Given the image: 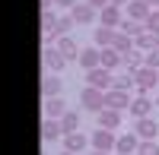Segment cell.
Segmentation results:
<instances>
[{
	"mask_svg": "<svg viewBox=\"0 0 159 155\" xmlns=\"http://www.w3.org/2000/svg\"><path fill=\"white\" fill-rule=\"evenodd\" d=\"M86 86H96V89H102V92H108V89L115 86V70H108V67H92V70H86Z\"/></svg>",
	"mask_w": 159,
	"mask_h": 155,
	"instance_id": "1",
	"label": "cell"
},
{
	"mask_svg": "<svg viewBox=\"0 0 159 155\" xmlns=\"http://www.w3.org/2000/svg\"><path fill=\"white\" fill-rule=\"evenodd\" d=\"M80 105H83V111H92V114H99L105 108V92L96 86H86L83 92H80Z\"/></svg>",
	"mask_w": 159,
	"mask_h": 155,
	"instance_id": "2",
	"label": "cell"
},
{
	"mask_svg": "<svg viewBox=\"0 0 159 155\" xmlns=\"http://www.w3.org/2000/svg\"><path fill=\"white\" fill-rule=\"evenodd\" d=\"M89 139H92V149H96V152H115L118 133L115 130H105V127H96V130L89 133Z\"/></svg>",
	"mask_w": 159,
	"mask_h": 155,
	"instance_id": "3",
	"label": "cell"
},
{
	"mask_svg": "<svg viewBox=\"0 0 159 155\" xmlns=\"http://www.w3.org/2000/svg\"><path fill=\"white\" fill-rule=\"evenodd\" d=\"M42 63H45L48 73H61L64 67H67V57H64L54 44H45V48H42Z\"/></svg>",
	"mask_w": 159,
	"mask_h": 155,
	"instance_id": "4",
	"label": "cell"
},
{
	"mask_svg": "<svg viewBox=\"0 0 159 155\" xmlns=\"http://www.w3.org/2000/svg\"><path fill=\"white\" fill-rule=\"evenodd\" d=\"M153 105H159V101H153L150 98V92H137V98L134 101H130V117H134V120H140V117H150V114H153Z\"/></svg>",
	"mask_w": 159,
	"mask_h": 155,
	"instance_id": "5",
	"label": "cell"
},
{
	"mask_svg": "<svg viewBox=\"0 0 159 155\" xmlns=\"http://www.w3.org/2000/svg\"><path fill=\"white\" fill-rule=\"evenodd\" d=\"M130 92L127 89H108V92H105V108H115V111H130Z\"/></svg>",
	"mask_w": 159,
	"mask_h": 155,
	"instance_id": "6",
	"label": "cell"
},
{
	"mask_svg": "<svg viewBox=\"0 0 159 155\" xmlns=\"http://www.w3.org/2000/svg\"><path fill=\"white\" fill-rule=\"evenodd\" d=\"M70 16L76 19V25H92V22L99 19V10L92 6L89 0H80V3H76V6L70 10Z\"/></svg>",
	"mask_w": 159,
	"mask_h": 155,
	"instance_id": "7",
	"label": "cell"
},
{
	"mask_svg": "<svg viewBox=\"0 0 159 155\" xmlns=\"http://www.w3.org/2000/svg\"><path fill=\"white\" fill-rule=\"evenodd\" d=\"M137 149H140V136H137V130H130V133H118L115 155H137Z\"/></svg>",
	"mask_w": 159,
	"mask_h": 155,
	"instance_id": "8",
	"label": "cell"
},
{
	"mask_svg": "<svg viewBox=\"0 0 159 155\" xmlns=\"http://www.w3.org/2000/svg\"><path fill=\"white\" fill-rule=\"evenodd\" d=\"M61 143H64V149H67V152H86L89 146H92V139L86 136V133H80V130H70V133H64V139H61Z\"/></svg>",
	"mask_w": 159,
	"mask_h": 155,
	"instance_id": "9",
	"label": "cell"
},
{
	"mask_svg": "<svg viewBox=\"0 0 159 155\" xmlns=\"http://www.w3.org/2000/svg\"><path fill=\"white\" fill-rule=\"evenodd\" d=\"M156 86H159V70L140 67V70H137V92H153Z\"/></svg>",
	"mask_w": 159,
	"mask_h": 155,
	"instance_id": "10",
	"label": "cell"
},
{
	"mask_svg": "<svg viewBox=\"0 0 159 155\" xmlns=\"http://www.w3.org/2000/svg\"><path fill=\"white\" fill-rule=\"evenodd\" d=\"M42 139H45V143H57V139H64V124H61V117H45V120H42Z\"/></svg>",
	"mask_w": 159,
	"mask_h": 155,
	"instance_id": "11",
	"label": "cell"
},
{
	"mask_svg": "<svg viewBox=\"0 0 159 155\" xmlns=\"http://www.w3.org/2000/svg\"><path fill=\"white\" fill-rule=\"evenodd\" d=\"M99 22H102V25H111V29H121V22H124V13H121V6L108 3L105 10H99Z\"/></svg>",
	"mask_w": 159,
	"mask_h": 155,
	"instance_id": "12",
	"label": "cell"
},
{
	"mask_svg": "<svg viewBox=\"0 0 159 155\" xmlns=\"http://www.w3.org/2000/svg\"><path fill=\"white\" fill-rule=\"evenodd\" d=\"M115 35H118V29H111V25H96L92 29V44L96 48H111Z\"/></svg>",
	"mask_w": 159,
	"mask_h": 155,
	"instance_id": "13",
	"label": "cell"
},
{
	"mask_svg": "<svg viewBox=\"0 0 159 155\" xmlns=\"http://www.w3.org/2000/svg\"><path fill=\"white\" fill-rule=\"evenodd\" d=\"M134 130H137L140 139H156V136H159V124L153 120V114H150V117H140V120L134 124Z\"/></svg>",
	"mask_w": 159,
	"mask_h": 155,
	"instance_id": "14",
	"label": "cell"
},
{
	"mask_svg": "<svg viewBox=\"0 0 159 155\" xmlns=\"http://www.w3.org/2000/svg\"><path fill=\"white\" fill-rule=\"evenodd\" d=\"M124 10H127V19H137V22H147V16L153 13V6L147 3V0H130Z\"/></svg>",
	"mask_w": 159,
	"mask_h": 155,
	"instance_id": "15",
	"label": "cell"
},
{
	"mask_svg": "<svg viewBox=\"0 0 159 155\" xmlns=\"http://www.w3.org/2000/svg\"><path fill=\"white\" fill-rule=\"evenodd\" d=\"M121 114L124 111H115V108H102L96 117H99V127H105V130H118L121 127Z\"/></svg>",
	"mask_w": 159,
	"mask_h": 155,
	"instance_id": "16",
	"label": "cell"
},
{
	"mask_svg": "<svg viewBox=\"0 0 159 155\" xmlns=\"http://www.w3.org/2000/svg\"><path fill=\"white\" fill-rule=\"evenodd\" d=\"M54 48L67 57V63H70V60H80V51H83V48H76V41H73V38H67V35H61L57 41H54Z\"/></svg>",
	"mask_w": 159,
	"mask_h": 155,
	"instance_id": "17",
	"label": "cell"
},
{
	"mask_svg": "<svg viewBox=\"0 0 159 155\" xmlns=\"http://www.w3.org/2000/svg\"><path fill=\"white\" fill-rule=\"evenodd\" d=\"M80 67H83V70H92V67H99V63H102V48H83V51H80Z\"/></svg>",
	"mask_w": 159,
	"mask_h": 155,
	"instance_id": "18",
	"label": "cell"
},
{
	"mask_svg": "<svg viewBox=\"0 0 159 155\" xmlns=\"http://www.w3.org/2000/svg\"><path fill=\"white\" fill-rule=\"evenodd\" d=\"M54 95H61V76L45 73L42 76V98H54Z\"/></svg>",
	"mask_w": 159,
	"mask_h": 155,
	"instance_id": "19",
	"label": "cell"
},
{
	"mask_svg": "<svg viewBox=\"0 0 159 155\" xmlns=\"http://www.w3.org/2000/svg\"><path fill=\"white\" fill-rule=\"evenodd\" d=\"M70 108H67V101H64L61 95H54V98H45V117H64Z\"/></svg>",
	"mask_w": 159,
	"mask_h": 155,
	"instance_id": "20",
	"label": "cell"
},
{
	"mask_svg": "<svg viewBox=\"0 0 159 155\" xmlns=\"http://www.w3.org/2000/svg\"><path fill=\"white\" fill-rule=\"evenodd\" d=\"M115 89H127V92H134L137 89V70H127L124 73H115Z\"/></svg>",
	"mask_w": 159,
	"mask_h": 155,
	"instance_id": "21",
	"label": "cell"
},
{
	"mask_svg": "<svg viewBox=\"0 0 159 155\" xmlns=\"http://www.w3.org/2000/svg\"><path fill=\"white\" fill-rule=\"evenodd\" d=\"M102 67H108V70L124 67V54H121V51H115V48H102Z\"/></svg>",
	"mask_w": 159,
	"mask_h": 155,
	"instance_id": "22",
	"label": "cell"
},
{
	"mask_svg": "<svg viewBox=\"0 0 159 155\" xmlns=\"http://www.w3.org/2000/svg\"><path fill=\"white\" fill-rule=\"evenodd\" d=\"M134 44H137V48L143 51V54H147V51H153V48H159V35L147 29V32H143V35H137V38H134Z\"/></svg>",
	"mask_w": 159,
	"mask_h": 155,
	"instance_id": "23",
	"label": "cell"
},
{
	"mask_svg": "<svg viewBox=\"0 0 159 155\" xmlns=\"http://www.w3.org/2000/svg\"><path fill=\"white\" fill-rule=\"evenodd\" d=\"M115 51H121V54H127V51H134L137 44H134V38H130L127 32H121V29H118V35H115V44H111Z\"/></svg>",
	"mask_w": 159,
	"mask_h": 155,
	"instance_id": "24",
	"label": "cell"
},
{
	"mask_svg": "<svg viewBox=\"0 0 159 155\" xmlns=\"http://www.w3.org/2000/svg\"><path fill=\"white\" fill-rule=\"evenodd\" d=\"M124 67H127V70H140V67H143V51H140V48H134V51H127V54H124Z\"/></svg>",
	"mask_w": 159,
	"mask_h": 155,
	"instance_id": "25",
	"label": "cell"
},
{
	"mask_svg": "<svg viewBox=\"0 0 159 155\" xmlns=\"http://www.w3.org/2000/svg\"><path fill=\"white\" fill-rule=\"evenodd\" d=\"M121 32H127L130 38H137V35H143V32H147V25H143V22H137V19H127V16H124Z\"/></svg>",
	"mask_w": 159,
	"mask_h": 155,
	"instance_id": "26",
	"label": "cell"
},
{
	"mask_svg": "<svg viewBox=\"0 0 159 155\" xmlns=\"http://www.w3.org/2000/svg\"><path fill=\"white\" fill-rule=\"evenodd\" d=\"M61 124H64V133H70V130H80V111H67L61 117Z\"/></svg>",
	"mask_w": 159,
	"mask_h": 155,
	"instance_id": "27",
	"label": "cell"
},
{
	"mask_svg": "<svg viewBox=\"0 0 159 155\" xmlns=\"http://www.w3.org/2000/svg\"><path fill=\"white\" fill-rule=\"evenodd\" d=\"M140 155H159V143L156 139H140Z\"/></svg>",
	"mask_w": 159,
	"mask_h": 155,
	"instance_id": "28",
	"label": "cell"
},
{
	"mask_svg": "<svg viewBox=\"0 0 159 155\" xmlns=\"http://www.w3.org/2000/svg\"><path fill=\"white\" fill-rule=\"evenodd\" d=\"M143 67L159 70V48H153V51H147V54H143Z\"/></svg>",
	"mask_w": 159,
	"mask_h": 155,
	"instance_id": "29",
	"label": "cell"
},
{
	"mask_svg": "<svg viewBox=\"0 0 159 155\" xmlns=\"http://www.w3.org/2000/svg\"><path fill=\"white\" fill-rule=\"evenodd\" d=\"M70 25H76L73 16H61V19H57V38H61V35H67V32H70Z\"/></svg>",
	"mask_w": 159,
	"mask_h": 155,
	"instance_id": "30",
	"label": "cell"
},
{
	"mask_svg": "<svg viewBox=\"0 0 159 155\" xmlns=\"http://www.w3.org/2000/svg\"><path fill=\"white\" fill-rule=\"evenodd\" d=\"M143 25H147L150 32H156V35H159V10H153L150 16H147V22H143Z\"/></svg>",
	"mask_w": 159,
	"mask_h": 155,
	"instance_id": "31",
	"label": "cell"
},
{
	"mask_svg": "<svg viewBox=\"0 0 159 155\" xmlns=\"http://www.w3.org/2000/svg\"><path fill=\"white\" fill-rule=\"evenodd\" d=\"M54 3H57V6H67V10H73V6L80 3V0H54Z\"/></svg>",
	"mask_w": 159,
	"mask_h": 155,
	"instance_id": "32",
	"label": "cell"
},
{
	"mask_svg": "<svg viewBox=\"0 0 159 155\" xmlns=\"http://www.w3.org/2000/svg\"><path fill=\"white\" fill-rule=\"evenodd\" d=\"M89 3H92V6H96V10H105V6H108V3H111V0H89Z\"/></svg>",
	"mask_w": 159,
	"mask_h": 155,
	"instance_id": "33",
	"label": "cell"
},
{
	"mask_svg": "<svg viewBox=\"0 0 159 155\" xmlns=\"http://www.w3.org/2000/svg\"><path fill=\"white\" fill-rule=\"evenodd\" d=\"M111 3H115V6H127L130 0H111Z\"/></svg>",
	"mask_w": 159,
	"mask_h": 155,
	"instance_id": "34",
	"label": "cell"
},
{
	"mask_svg": "<svg viewBox=\"0 0 159 155\" xmlns=\"http://www.w3.org/2000/svg\"><path fill=\"white\" fill-rule=\"evenodd\" d=\"M51 3H54V0H42V10H48V6H51Z\"/></svg>",
	"mask_w": 159,
	"mask_h": 155,
	"instance_id": "35",
	"label": "cell"
},
{
	"mask_svg": "<svg viewBox=\"0 0 159 155\" xmlns=\"http://www.w3.org/2000/svg\"><path fill=\"white\" fill-rule=\"evenodd\" d=\"M92 155H115V152H96V149H92Z\"/></svg>",
	"mask_w": 159,
	"mask_h": 155,
	"instance_id": "36",
	"label": "cell"
},
{
	"mask_svg": "<svg viewBox=\"0 0 159 155\" xmlns=\"http://www.w3.org/2000/svg\"><path fill=\"white\" fill-rule=\"evenodd\" d=\"M57 155H76V152H67V149H64V152H57Z\"/></svg>",
	"mask_w": 159,
	"mask_h": 155,
	"instance_id": "37",
	"label": "cell"
},
{
	"mask_svg": "<svg viewBox=\"0 0 159 155\" xmlns=\"http://www.w3.org/2000/svg\"><path fill=\"white\" fill-rule=\"evenodd\" d=\"M153 6H159V0H153Z\"/></svg>",
	"mask_w": 159,
	"mask_h": 155,
	"instance_id": "38",
	"label": "cell"
},
{
	"mask_svg": "<svg viewBox=\"0 0 159 155\" xmlns=\"http://www.w3.org/2000/svg\"><path fill=\"white\" fill-rule=\"evenodd\" d=\"M137 155H140V152H137Z\"/></svg>",
	"mask_w": 159,
	"mask_h": 155,
	"instance_id": "39",
	"label": "cell"
}]
</instances>
